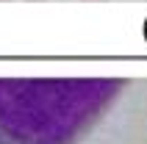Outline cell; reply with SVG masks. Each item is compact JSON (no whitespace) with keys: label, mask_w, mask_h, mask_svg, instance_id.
Masks as SVG:
<instances>
[{"label":"cell","mask_w":147,"mask_h":144,"mask_svg":"<svg viewBox=\"0 0 147 144\" xmlns=\"http://www.w3.org/2000/svg\"><path fill=\"white\" fill-rule=\"evenodd\" d=\"M125 80H0V144H75Z\"/></svg>","instance_id":"1"}]
</instances>
